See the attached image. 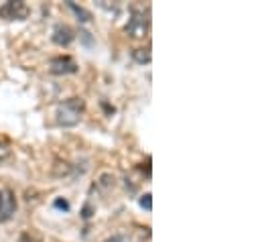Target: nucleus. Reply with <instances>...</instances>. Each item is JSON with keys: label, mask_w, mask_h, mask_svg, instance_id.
Wrapping results in <instances>:
<instances>
[{"label": "nucleus", "mask_w": 262, "mask_h": 242, "mask_svg": "<svg viewBox=\"0 0 262 242\" xmlns=\"http://www.w3.org/2000/svg\"><path fill=\"white\" fill-rule=\"evenodd\" d=\"M114 183H116V177L112 173H102L100 179H98V185L102 189H110V187H114Z\"/></svg>", "instance_id": "9"}, {"label": "nucleus", "mask_w": 262, "mask_h": 242, "mask_svg": "<svg viewBox=\"0 0 262 242\" xmlns=\"http://www.w3.org/2000/svg\"><path fill=\"white\" fill-rule=\"evenodd\" d=\"M79 67L71 55H55L49 59V73H53V75H71Z\"/></svg>", "instance_id": "4"}, {"label": "nucleus", "mask_w": 262, "mask_h": 242, "mask_svg": "<svg viewBox=\"0 0 262 242\" xmlns=\"http://www.w3.org/2000/svg\"><path fill=\"white\" fill-rule=\"evenodd\" d=\"M8 155H10V147H8V143H0V161H4Z\"/></svg>", "instance_id": "14"}, {"label": "nucleus", "mask_w": 262, "mask_h": 242, "mask_svg": "<svg viewBox=\"0 0 262 242\" xmlns=\"http://www.w3.org/2000/svg\"><path fill=\"white\" fill-rule=\"evenodd\" d=\"M67 6H69V8L73 10V12H75V16H77V18H79L81 23H88V21L92 18V14H90V12L85 10V8H81V6H77V4H75V2H71V0L67 2Z\"/></svg>", "instance_id": "8"}, {"label": "nucleus", "mask_w": 262, "mask_h": 242, "mask_svg": "<svg viewBox=\"0 0 262 242\" xmlns=\"http://www.w3.org/2000/svg\"><path fill=\"white\" fill-rule=\"evenodd\" d=\"M102 106H104V110H106L108 114H114V112H116V110H114V106H108L106 102H102Z\"/></svg>", "instance_id": "16"}, {"label": "nucleus", "mask_w": 262, "mask_h": 242, "mask_svg": "<svg viewBox=\"0 0 262 242\" xmlns=\"http://www.w3.org/2000/svg\"><path fill=\"white\" fill-rule=\"evenodd\" d=\"M150 197H152L150 193H144V195H140V199H138L140 208H144L146 212H150V210H152V199H150Z\"/></svg>", "instance_id": "10"}, {"label": "nucleus", "mask_w": 262, "mask_h": 242, "mask_svg": "<svg viewBox=\"0 0 262 242\" xmlns=\"http://www.w3.org/2000/svg\"><path fill=\"white\" fill-rule=\"evenodd\" d=\"M85 110V102L79 96L67 98L57 106V124L59 126H75L77 122L81 120V114Z\"/></svg>", "instance_id": "1"}, {"label": "nucleus", "mask_w": 262, "mask_h": 242, "mask_svg": "<svg viewBox=\"0 0 262 242\" xmlns=\"http://www.w3.org/2000/svg\"><path fill=\"white\" fill-rule=\"evenodd\" d=\"M51 41H53L55 45H59V47H69V45L75 41V31H73L69 25L59 23V25H55V29H53Z\"/></svg>", "instance_id": "6"}, {"label": "nucleus", "mask_w": 262, "mask_h": 242, "mask_svg": "<svg viewBox=\"0 0 262 242\" xmlns=\"http://www.w3.org/2000/svg\"><path fill=\"white\" fill-rule=\"evenodd\" d=\"M53 206H55L57 210H63V212H69V201H67V199H61V197H57V199L53 201Z\"/></svg>", "instance_id": "12"}, {"label": "nucleus", "mask_w": 262, "mask_h": 242, "mask_svg": "<svg viewBox=\"0 0 262 242\" xmlns=\"http://www.w3.org/2000/svg\"><path fill=\"white\" fill-rule=\"evenodd\" d=\"M132 59L136 61V63H140V65H144V63H150V49L148 47H138V49H132Z\"/></svg>", "instance_id": "7"}, {"label": "nucleus", "mask_w": 262, "mask_h": 242, "mask_svg": "<svg viewBox=\"0 0 262 242\" xmlns=\"http://www.w3.org/2000/svg\"><path fill=\"white\" fill-rule=\"evenodd\" d=\"M16 212V197L12 189H2L0 191V222H6L8 218H12V214Z\"/></svg>", "instance_id": "5"}, {"label": "nucleus", "mask_w": 262, "mask_h": 242, "mask_svg": "<svg viewBox=\"0 0 262 242\" xmlns=\"http://www.w3.org/2000/svg\"><path fill=\"white\" fill-rule=\"evenodd\" d=\"M148 27H150V21H148V14L144 10H138V8H132L130 10V18L124 27V33L132 37V39H144L146 33H148Z\"/></svg>", "instance_id": "2"}, {"label": "nucleus", "mask_w": 262, "mask_h": 242, "mask_svg": "<svg viewBox=\"0 0 262 242\" xmlns=\"http://www.w3.org/2000/svg\"><path fill=\"white\" fill-rule=\"evenodd\" d=\"M94 212H96V210H94V208H92L90 204H85V206H83V210H81V218H85V220H90V218L94 216Z\"/></svg>", "instance_id": "13"}, {"label": "nucleus", "mask_w": 262, "mask_h": 242, "mask_svg": "<svg viewBox=\"0 0 262 242\" xmlns=\"http://www.w3.org/2000/svg\"><path fill=\"white\" fill-rule=\"evenodd\" d=\"M104 242H130V240H128V236H124V234H114V236L106 238Z\"/></svg>", "instance_id": "15"}, {"label": "nucleus", "mask_w": 262, "mask_h": 242, "mask_svg": "<svg viewBox=\"0 0 262 242\" xmlns=\"http://www.w3.org/2000/svg\"><path fill=\"white\" fill-rule=\"evenodd\" d=\"M18 242H43V240H41V236H37L35 232L27 230V232H23V234H20V238H18Z\"/></svg>", "instance_id": "11"}, {"label": "nucleus", "mask_w": 262, "mask_h": 242, "mask_svg": "<svg viewBox=\"0 0 262 242\" xmlns=\"http://www.w3.org/2000/svg\"><path fill=\"white\" fill-rule=\"evenodd\" d=\"M29 14H31V8L23 0H10L0 6V18L4 21H25L29 18Z\"/></svg>", "instance_id": "3"}]
</instances>
